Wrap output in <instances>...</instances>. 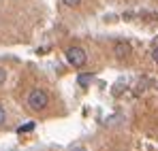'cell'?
<instances>
[{"label": "cell", "instance_id": "7a4b0ae2", "mask_svg": "<svg viewBox=\"0 0 158 151\" xmlns=\"http://www.w3.org/2000/svg\"><path fill=\"white\" fill-rule=\"evenodd\" d=\"M66 62H69L73 68H81V66H85V62H88V53L81 49V47H69V49H66Z\"/></svg>", "mask_w": 158, "mask_h": 151}, {"label": "cell", "instance_id": "8992f818", "mask_svg": "<svg viewBox=\"0 0 158 151\" xmlns=\"http://www.w3.org/2000/svg\"><path fill=\"white\" fill-rule=\"evenodd\" d=\"M62 2H64L66 6H77V4L81 2V0H62Z\"/></svg>", "mask_w": 158, "mask_h": 151}, {"label": "cell", "instance_id": "6da1fadb", "mask_svg": "<svg viewBox=\"0 0 158 151\" xmlns=\"http://www.w3.org/2000/svg\"><path fill=\"white\" fill-rule=\"evenodd\" d=\"M47 104H49V96H47L45 89L34 87V89L28 94V106H30V111H45Z\"/></svg>", "mask_w": 158, "mask_h": 151}, {"label": "cell", "instance_id": "ba28073f", "mask_svg": "<svg viewBox=\"0 0 158 151\" xmlns=\"http://www.w3.org/2000/svg\"><path fill=\"white\" fill-rule=\"evenodd\" d=\"M152 58H154V62L158 64V47H154V49H152Z\"/></svg>", "mask_w": 158, "mask_h": 151}, {"label": "cell", "instance_id": "5b68a950", "mask_svg": "<svg viewBox=\"0 0 158 151\" xmlns=\"http://www.w3.org/2000/svg\"><path fill=\"white\" fill-rule=\"evenodd\" d=\"M4 81H6V70L0 66V85H4Z\"/></svg>", "mask_w": 158, "mask_h": 151}, {"label": "cell", "instance_id": "277c9868", "mask_svg": "<svg viewBox=\"0 0 158 151\" xmlns=\"http://www.w3.org/2000/svg\"><path fill=\"white\" fill-rule=\"evenodd\" d=\"M6 124V111H4V106H0V126H4Z\"/></svg>", "mask_w": 158, "mask_h": 151}, {"label": "cell", "instance_id": "52a82bcc", "mask_svg": "<svg viewBox=\"0 0 158 151\" xmlns=\"http://www.w3.org/2000/svg\"><path fill=\"white\" fill-rule=\"evenodd\" d=\"M90 81V75H83V77H79V85H85Z\"/></svg>", "mask_w": 158, "mask_h": 151}, {"label": "cell", "instance_id": "3957f363", "mask_svg": "<svg viewBox=\"0 0 158 151\" xmlns=\"http://www.w3.org/2000/svg\"><path fill=\"white\" fill-rule=\"evenodd\" d=\"M30 130H34V121H28V124H24V126L17 128V132H19V134H24V132H30Z\"/></svg>", "mask_w": 158, "mask_h": 151}, {"label": "cell", "instance_id": "9c48e42d", "mask_svg": "<svg viewBox=\"0 0 158 151\" xmlns=\"http://www.w3.org/2000/svg\"><path fill=\"white\" fill-rule=\"evenodd\" d=\"M71 151H88V149H85V147H81V145H75Z\"/></svg>", "mask_w": 158, "mask_h": 151}]
</instances>
